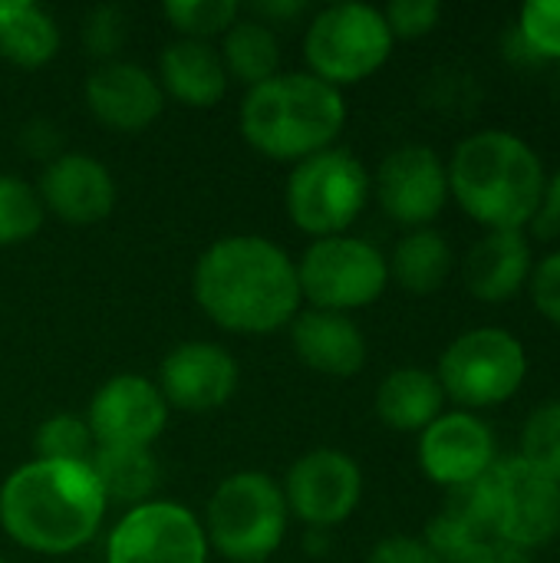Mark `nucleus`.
Returning <instances> with one entry per match:
<instances>
[{"mask_svg": "<svg viewBox=\"0 0 560 563\" xmlns=\"http://www.w3.org/2000/svg\"><path fill=\"white\" fill-rule=\"evenodd\" d=\"M86 422L96 449H149L168 422L162 389L145 376H112L89 402Z\"/></svg>", "mask_w": 560, "mask_h": 563, "instance_id": "4468645a", "label": "nucleus"}, {"mask_svg": "<svg viewBox=\"0 0 560 563\" xmlns=\"http://www.w3.org/2000/svg\"><path fill=\"white\" fill-rule=\"evenodd\" d=\"M386 264H389V280H396L406 294L429 297V294L442 290V284L449 280V274L455 267V254L442 231L416 228L396 244V251Z\"/></svg>", "mask_w": 560, "mask_h": 563, "instance_id": "393cba45", "label": "nucleus"}, {"mask_svg": "<svg viewBox=\"0 0 560 563\" xmlns=\"http://www.w3.org/2000/svg\"><path fill=\"white\" fill-rule=\"evenodd\" d=\"M528 290H531L535 310L548 323L560 327V251H551L545 261L535 264L531 280H528Z\"/></svg>", "mask_w": 560, "mask_h": 563, "instance_id": "f704fd0d", "label": "nucleus"}, {"mask_svg": "<svg viewBox=\"0 0 560 563\" xmlns=\"http://www.w3.org/2000/svg\"><path fill=\"white\" fill-rule=\"evenodd\" d=\"M281 492L294 518L310 531H330L360 508L363 472L340 449H314L290 465Z\"/></svg>", "mask_w": 560, "mask_h": 563, "instance_id": "f8f14e48", "label": "nucleus"}, {"mask_svg": "<svg viewBox=\"0 0 560 563\" xmlns=\"http://www.w3.org/2000/svg\"><path fill=\"white\" fill-rule=\"evenodd\" d=\"M106 495L89 462L33 459L0 485V525L33 554H73L89 544L106 518Z\"/></svg>", "mask_w": 560, "mask_h": 563, "instance_id": "f03ea898", "label": "nucleus"}, {"mask_svg": "<svg viewBox=\"0 0 560 563\" xmlns=\"http://www.w3.org/2000/svg\"><path fill=\"white\" fill-rule=\"evenodd\" d=\"M0 563H7V558H3V554H0Z\"/></svg>", "mask_w": 560, "mask_h": 563, "instance_id": "a19ab883", "label": "nucleus"}, {"mask_svg": "<svg viewBox=\"0 0 560 563\" xmlns=\"http://www.w3.org/2000/svg\"><path fill=\"white\" fill-rule=\"evenodd\" d=\"M155 79L165 96L191 109H208L221 102L231 82L221 53L208 40H185V36L162 49Z\"/></svg>", "mask_w": 560, "mask_h": 563, "instance_id": "4be33fe9", "label": "nucleus"}, {"mask_svg": "<svg viewBox=\"0 0 560 563\" xmlns=\"http://www.w3.org/2000/svg\"><path fill=\"white\" fill-rule=\"evenodd\" d=\"M46 208L40 191L20 175H0V244H23L43 228Z\"/></svg>", "mask_w": 560, "mask_h": 563, "instance_id": "cd10ccee", "label": "nucleus"}, {"mask_svg": "<svg viewBox=\"0 0 560 563\" xmlns=\"http://www.w3.org/2000/svg\"><path fill=\"white\" fill-rule=\"evenodd\" d=\"M495 462V432L475 412H442L426 432H419V468L446 492L485 478Z\"/></svg>", "mask_w": 560, "mask_h": 563, "instance_id": "2eb2a0df", "label": "nucleus"}, {"mask_svg": "<svg viewBox=\"0 0 560 563\" xmlns=\"http://www.w3.org/2000/svg\"><path fill=\"white\" fill-rule=\"evenodd\" d=\"M89 468L112 505L139 508L152 501L162 468L152 455V449H96L89 459Z\"/></svg>", "mask_w": 560, "mask_h": 563, "instance_id": "a878e982", "label": "nucleus"}, {"mask_svg": "<svg viewBox=\"0 0 560 563\" xmlns=\"http://www.w3.org/2000/svg\"><path fill=\"white\" fill-rule=\"evenodd\" d=\"M198 307L228 333L261 336L300 313L297 264L284 247L261 234H231L215 241L191 274Z\"/></svg>", "mask_w": 560, "mask_h": 563, "instance_id": "f257e3e1", "label": "nucleus"}, {"mask_svg": "<svg viewBox=\"0 0 560 563\" xmlns=\"http://www.w3.org/2000/svg\"><path fill=\"white\" fill-rule=\"evenodd\" d=\"M251 10L257 13V20H264L271 26L274 20H294V16H300L307 10V0H257Z\"/></svg>", "mask_w": 560, "mask_h": 563, "instance_id": "58836bf2", "label": "nucleus"}, {"mask_svg": "<svg viewBox=\"0 0 560 563\" xmlns=\"http://www.w3.org/2000/svg\"><path fill=\"white\" fill-rule=\"evenodd\" d=\"M531 224H535V231H538L541 238H554V234H560V168L548 178L541 211L535 214Z\"/></svg>", "mask_w": 560, "mask_h": 563, "instance_id": "4c0bfd02", "label": "nucleus"}, {"mask_svg": "<svg viewBox=\"0 0 560 563\" xmlns=\"http://www.w3.org/2000/svg\"><path fill=\"white\" fill-rule=\"evenodd\" d=\"M518 459L560 485V399L541 402L525 419Z\"/></svg>", "mask_w": 560, "mask_h": 563, "instance_id": "c85d7f7f", "label": "nucleus"}, {"mask_svg": "<svg viewBox=\"0 0 560 563\" xmlns=\"http://www.w3.org/2000/svg\"><path fill=\"white\" fill-rule=\"evenodd\" d=\"M300 297L314 310L353 313L376 303L389 284L386 254L350 234L317 238L297 261Z\"/></svg>", "mask_w": 560, "mask_h": 563, "instance_id": "1a4fd4ad", "label": "nucleus"}, {"mask_svg": "<svg viewBox=\"0 0 560 563\" xmlns=\"http://www.w3.org/2000/svg\"><path fill=\"white\" fill-rule=\"evenodd\" d=\"M218 53H221L224 69H228V79H238L248 89L277 76V66H281L277 33H274V26H267L257 16H238L228 26Z\"/></svg>", "mask_w": 560, "mask_h": 563, "instance_id": "bb28decb", "label": "nucleus"}, {"mask_svg": "<svg viewBox=\"0 0 560 563\" xmlns=\"http://www.w3.org/2000/svg\"><path fill=\"white\" fill-rule=\"evenodd\" d=\"M502 544L535 551L560 534V485L528 462L498 459L482 478Z\"/></svg>", "mask_w": 560, "mask_h": 563, "instance_id": "9d476101", "label": "nucleus"}, {"mask_svg": "<svg viewBox=\"0 0 560 563\" xmlns=\"http://www.w3.org/2000/svg\"><path fill=\"white\" fill-rule=\"evenodd\" d=\"M165 16L185 40H208L224 36L228 26L241 16V7L234 0H168Z\"/></svg>", "mask_w": 560, "mask_h": 563, "instance_id": "7c9ffc66", "label": "nucleus"}, {"mask_svg": "<svg viewBox=\"0 0 560 563\" xmlns=\"http://www.w3.org/2000/svg\"><path fill=\"white\" fill-rule=\"evenodd\" d=\"M515 30L528 49L541 59L560 63V0H528L518 13Z\"/></svg>", "mask_w": 560, "mask_h": 563, "instance_id": "2f4dec72", "label": "nucleus"}, {"mask_svg": "<svg viewBox=\"0 0 560 563\" xmlns=\"http://www.w3.org/2000/svg\"><path fill=\"white\" fill-rule=\"evenodd\" d=\"M383 16H386L393 40H419L439 26L442 3L439 0H393L383 10Z\"/></svg>", "mask_w": 560, "mask_h": 563, "instance_id": "72a5a7b5", "label": "nucleus"}, {"mask_svg": "<svg viewBox=\"0 0 560 563\" xmlns=\"http://www.w3.org/2000/svg\"><path fill=\"white\" fill-rule=\"evenodd\" d=\"M393 33L380 7L370 3H330L323 7L304 36V56L310 73L337 89L370 79L393 56Z\"/></svg>", "mask_w": 560, "mask_h": 563, "instance_id": "6e6552de", "label": "nucleus"}, {"mask_svg": "<svg viewBox=\"0 0 560 563\" xmlns=\"http://www.w3.org/2000/svg\"><path fill=\"white\" fill-rule=\"evenodd\" d=\"M40 201L66 224H96L116 208L112 172L86 152H59L40 175Z\"/></svg>", "mask_w": 560, "mask_h": 563, "instance_id": "f3484780", "label": "nucleus"}, {"mask_svg": "<svg viewBox=\"0 0 560 563\" xmlns=\"http://www.w3.org/2000/svg\"><path fill=\"white\" fill-rule=\"evenodd\" d=\"M106 563H208V538L188 508L152 498L112 528Z\"/></svg>", "mask_w": 560, "mask_h": 563, "instance_id": "9b49d317", "label": "nucleus"}, {"mask_svg": "<svg viewBox=\"0 0 560 563\" xmlns=\"http://www.w3.org/2000/svg\"><path fill=\"white\" fill-rule=\"evenodd\" d=\"M59 53V26L33 0H0V56L20 69H40Z\"/></svg>", "mask_w": 560, "mask_h": 563, "instance_id": "b1692460", "label": "nucleus"}, {"mask_svg": "<svg viewBox=\"0 0 560 563\" xmlns=\"http://www.w3.org/2000/svg\"><path fill=\"white\" fill-rule=\"evenodd\" d=\"M86 102L102 125L119 132H142L162 115L165 92L145 66L112 59L89 73Z\"/></svg>", "mask_w": 560, "mask_h": 563, "instance_id": "a211bd4d", "label": "nucleus"}, {"mask_svg": "<svg viewBox=\"0 0 560 563\" xmlns=\"http://www.w3.org/2000/svg\"><path fill=\"white\" fill-rule=\"evenodd\" d=\"M380 208L409 231L429 228L449 205V168L429 145H399L393 148L373 178Z\"/></svg>", "mask_w": 560, "mask_h": 563, "instance_id": "ddd939ff", "label": "nucleus"}, {"mask_svg": "<svg viewBox=\"0 0 560 563\" xmlns=\"http://www.w3.org/2000/svg\"><path fill=\"white\" fill-rule=\"evenodd\" d=\"M373 195L366 165L347 148H323L294 165L284 191L290 221L314 238H337L363 214Z\"/></svg>", "mask_w": 560, "mask_h": 563, "instance_id": "0eeeda50", "label": "nucleus"}, {"mask_svg": "<svg viewBox=\"0 0 560 563\" xmlns=\"http://www.w3.org/2000/svg\"><path fill=\"white\" fill-rule=\"evenodd\" d=\"M287 501L274 478L264 472L228 475L205 511V538L231 563H264L287 538Z\"/></svg>", "mask_w": 560, "mask_h": 563, "instance_id": "39448f33", "label": "nucleus"}, {"mask_svg": "<svg viewBox=\"0 0 560 563\" xmlns=\"http://www.w3.org/2000/svg\"><path fill=\"white\" fill-rule=\"evenodd\" d=\"M528 350L505 327H475L459 333L439 356V386L459 409L505 406L528 379Z\"/></svg>", "mask_w": 560, "mask_h": 563, "instance_id": "423d86ee", "label": "nucleus"}, {"mask_svg": "<svg viewBox=\"0 0 560 563\" xmlns=\"http://www.w3.org/2000/svg\"><path fill=\"white\" fill-rule=\"evenodd\" d=\"M20 142H23V148H26L30 155L53 162V158L59 155V148H63V132H59V125L50 122V119H30V122L23 125V132H20Z\"/></svg>", "mask_w": 560, "mask_h": 563, "instance_id": "e433bc0d", "label": "nucleus"}, {"mask_svg": "<svg viewBox=\"0 0 560 563\" xmlns=\"http://www.w3.org/2000/svg\"><path fill=\"white\" fill-rule=\"evenodd\" d=\"M244 142L274 162H304L333 148L347 125V99L314 73H277L241 102Z\"/></svg>", "mask_w": 560, "mask_h": 563, "instance_id": "20e7f679", "label": "nucleus"}, {"mask_svg": "<svg viewBox=\"0 0 560 563\" xmlns=\"http://www.w3.org/2000/svg\"><path fill=\"white\" fill-rule=\"evenodd\" d=\"M535 254L525 231H485L462 264L465 290L482 303H508L531 280Z\"/></svg>", "mask_w": 560, "mask_h": 563, "instance_id": "aec40b11", "label": "nucleus"}, {"mask_svg": "<svg viewBox=\"0 0 560 563\" xmlns=\"http://www.w3.org/2000/svg\"><path fill=\"white\" fill-rule=\"evenodd\" d=\"M422 541L442 563H465L482 548L498 544L485 482L479 478L465 488H452L442 511L426 525Z\"/></svg>", "mask_w": 560, "mask_h": 563, "instance_id": "412c9836", "label": "nucleus"}, {"mask_svg": "<svg viewBox=\"0 0 560 563\" xmlns=\"http://www.w3.org/2000/svg\"><path fill=\"white\" fill-rule=\"evenodd\" d=\"M465 563H531V558H528V551H518V548L498 541V544L482 548L475 558H469Z\"/></svg>", "mask_w": 560, "mask_h": 563, "instance_id": "ea45409f", "label": "nucleus"}, {"mask_svg": "<svg viewBox=\"0 0 560 563\" xmlns=\"http://www.w3.org/2000/svg\"><path fill=\"white\" fill-rule=\"evenodd\" d=\"M83 43L86 49L102 59V63H112L116 53L125 46V36H129V23H125V13L122 7L116 3H102V7H92L83 20Z\"/></svg>", "mask_w": 560, "mask_h": 563, "instance_id": "473e14b6", "label": "nucleus"}, {"mask_svg": "<svg viewBox=\"0 0 560 563\" xmlns=\"http://www.w3.org/2000/svg\"><path fill=\"white\" fill-rule=\"evenodd\" d=\"M238 363L234 356L205 340L178 343L158 369V389L168 406L185 412H211L221 409L238 389Z\"/></svg>", "mask_w": 560, "mask_h": 563, "instance_id": "dca6fc26", "label": "nucleus"}, {"mask_svg": "<svg viewBox=\"0 0 560 563\" xmlns=\"http://www.w3.org/2000/svg\"><path fill=\"white\" fill-rule=\"evenodd\" d=\"M366 563H442L422 538H409V534H393V538H383L373 551Z\"/></svg>", "mask_w": 560, "mask_h": 563, "instance_id": "c9c22d12", "label": "nucleus"}, {"mask_svg": "<svg viewBox=\"0 0 560 563\" xmlns=\"http://www.w3.org/2000/svg\"><path fill=\"white\" fill-rule=\"evenodd\" d=\"M96 452L92 429L86 416L56 412L36 429V459L50 462H89Z\"/></svg>", "mask_w": 560, "mask_h": 563, "instance_id": "c756f323", "label": "nucleus"}, {"mask_svg": "<svg viewBox=\"0 0 560 563\" xmlns=\"http://www.w3.org/2000/svg\"><path fill=\"white\" fill-rule=\"evenodd\" d=\"M446 406L436 373L422 366H399L383 376L376 389V416L396 432H426Z\"/></svg>", "mask_w": 560, "mask_h": 563, "instance_id": "5701e85b", "label": "nucleus"}, {"mask_svg": "<svg viewBox=\"0 0 560 563\" xmlns=\"http://www.w3.org/2000/svg\"><path fill=\"white\" fill-rule=\"evenodd\" d=\"M294 353L317 373L350 379L366 366V336L350 313L333 310H300L290 320Z\"/></svg>", "mask_w": 560, "mask_h": 563, "instance_id": "6ab92c4d", "label": "nucleus"}, {"mask_svg": "<svg viewBox=\"0 0 560 563\" xmlns=\"http://www.w3.org/2000/svg\"><path fill=\"white\" fill-rule=\"evenodd\" d=\"M449 195L485 231H525L545 201L541 155L505 129L465 135L449 158Z\"/></svg>", "mask_w": 560, "mask_h": 563, "instance_id": "7ed1b4c3", "label": "nucleus"}]
</instances>
